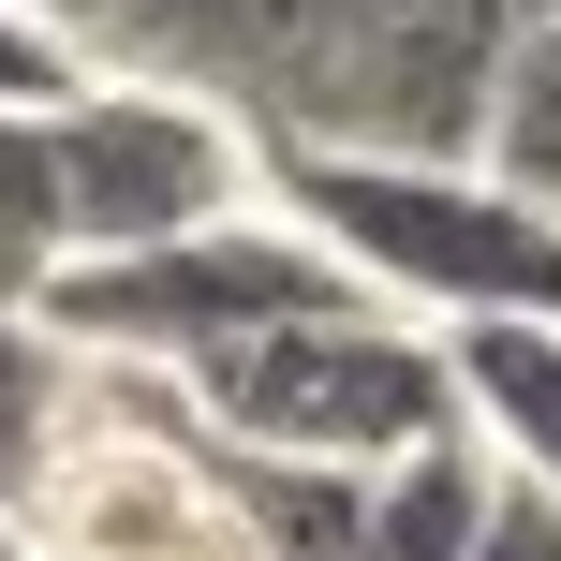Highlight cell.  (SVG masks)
Here are the masks:
<instances>
[{
    "mask_svg": "<svg viewBox=\"0 0 561 561\" xmlns=\"http://www.w3.org/2000/svg\"><path fill=\"white\" fill-rule=\"evenodd\" d=\"M252 193L310 237L369 310L428 340L473 325H561V222L517 207L488 163H355V148H266Z\"/></svg>",
    "mask_w": 561,
    "mask_h": 561,
    "instance_id": "cell-1",
    "label": "cell"
},
{
    "mask_svg": "<svg viewBox=\"0 0 561 561\" xmlns=\"http://www.w3.org/2000/svg\"><path fill=\"white\" fill-rule=\"evenodd\" d=\"M0 533L30 561H266L252 503H237V458L193 428V399L163 369H89V355H75L45 458L0 503Z\"/></svg>",
    "mask_w": 561,
    "mask_h": 561,
    "instance_id": "cell-2",
    "label": "cell"
},
{
    "mask_svg": "<svg viewBox=\"0 0 561 561\" xmlns=\"http://www.w3.org/2000/svg\"><path fill=\"white\" fill-rule=\"evenodd\" d=\"M207 444L237 458H296V473H385V458L444 444L458 428V355L399 310H310V325H266V340H222L207 369H178Z\"/></svg>",
    "mask_w": 561,
    "mask_h": 561,
    "instance_id": "cell-3",
    "label": "cell"
},
{
    "mask_svg": "<svg viewBox=\"0 0 561 561\" xmlns=\"http://www.w3.org/2000/svg\"><path fill=\"white\" fill-rule=\"evenodd\" d=\"M310 310H355V280L310 252L296 222L252 193L237 222L207 237H163V252H118V266H59V296L30 325L89 369H207L222 340H266V325H310Z\"/></svg>",
    "mask_w": 561,
    "mask_h": 561,
    "instance_id": "cell-4",
    "label": "cell"
},
{
    "mask_svg": "<svg viewBox=\"0 0 561 561\" xmlns=\"http://www.w3.org/2000/svg\"><path fill=\"white\" fill-rule=\"evenodd\" d=\"M59 148V222H75V266L118 252H163V237H207L252 207V134L193 89H148V75H89L75 104L45 118Z\"/></svg>",
    "mask_w": 561,
    "mask_h": 561,
    "instance_id": "cell-5",
    "label": "cell"
},
{
    "mask_svg": "<svg viewBox=\"0 0 561 561\" xmlns=\"http://www.w3.org/2000/svg\"><path fill=\"white\" fill-rule=\"evenodd\" d=\"M75 45H89V75H148V89L222 104L266 163V148L325 134L340 0H104V15H75Z\"/></svg>",
    "mask_w": 561,
    "mask_h": 561,
    "instance_id": "cell-6",
    "label": "cell"
},
{
    "mask_svg": "<svg viewBox=\"0 0 561 561\" xmlns=\"http://www.w3.org/2000/svg\"><path fill=\"white\" fill-rule=\"evenodd\" d=\"M503 59H517V0H340V75H325V134L310 148L473 163Z\"/></svg>",
    "mask_w": 561,
    "mask_h": 561,
    "instance_id": "cell-7",
    "label": "cell"
},
{
    "mask_svg": "<svg viewBox=\"0 0 561 561\" xmlns=\"http://www.w3.org/2000/svg\"><path fill=\"white\" fill-rule=\"evenodd\" d=\"M488 517H503V458H488L473 414H458L444 444H414V458H385V473H369V503H355V561H473Z\"/></svg>",
    "mask_w": 561,
    "mask_h": 561,
    "instance_id": "cell-8",
    "label": "cell"
},
{
    "mask_svg": "<svg viewBox=\"0 0 561 561\" xmlns=\"http://www.w3.org/2000/svg\"><path fill=\"white\" fill-rule=\"evenodd\" d=\"M444 355H458V414L503 458V488L561 503V325H473V340H444Z\"/></svg>",
    "mask_w": 561,
    "mask_h": 561,
    "instance_id": "cell-9",
    "label": "cell"
},
{
    "mask_svg": "<svg viewBox=\"0 0 561 561\" xmlns=\"http://www.w3.org/2000/svg\"><path fill=\"white\" fill-rule=\"evenodd\" d=\"M473 163L503 178L517 207H547V222H561V15L517 30L503 89H488V148H473Z\"/></svg>",
    "mask_w": 561,
    "mask_h": 561,
    "instance_id": "cell-10",
    "label": "cell"
},
{
    "mask_svg": "<svg viewBox=\"0 0 561 561\" xmlns=\"http://www.w3.org/2000/svg\"><path fill=\"white\" fill-rule=\"evenodd\" d=\"M59 266H75V222H59V148H45V118H0V310H45Z\"/></svg>",
    "mask_w": 561,
    "mask_h": 561,
    "instance_id": "cell-11",
    "label": "cell"
},
{
    "mask_svg": "<svg viewBox=\"0 0 561 561\" xmlns=\"http://www.w3.org/2000/svg\"><path fill=\"white\" fill-rule=\"evenodd\" d=\"M59 399H75V355H59V340L30 325V310H0V503H15V473L45 458Z\"/></svg>",
    "mask_w": 561,
    "mask_h": 561,
    "instance_id": "cell-12",
    "label": "cell"
},
{
    "mask_svg": "<svg viewBox=\"0 0 561 561\" xmlns=\"http://www.w3.org/2000/svg\"><path fill=\"white\" fill-rule=\"evenodd\" d=\"M89 89V45L59 15H15V0H0V118H59Z\"/></svg>",
    "mask_w": 561,
    "mask_h": 561,
    "instance_id": "cell-13",
    "label": "cell"
},
{
    "mask_svg": "<svg viewBox=\"0 0 561 561\" xmlns=\"http://www.w3.org/2000/svg\"><path fill=\"white\" fill-rule=\"evenodd\" d=\"M473 561H561V503H533V488H503V517H488Z\"/></svg>",
    "mask_w": 561,
    "mask_h": 561,
    "instance_id": "cell-14",
    "label": "cell"
},
{
    "mask_svg": "<svg viewBox=\"0 0 561 561\" xmlns=\"http://www.w3.org/2000/svg\"><path fill=\"white\" fill-rule=\"evenodd\" d=\"M15 15H59V30H75V0H15Z\"/></svg>",
    "mask_w": 561,
    "mask_h": 561,
    "instance_id": "cell-15",
    "label": "cell"
},
{
    "mask_svg": "<svg viewBox=\"0 0 561 561\" xmlns=\"http://www.w3.org/2000/svg\"><path fill=\"white\" fill-rule=\"evenodd\" d=\"M533 15H561V0H517V30H533Z\"/></svg>",
    "mask_w": 561,
    "mask_h": 561,
    "instance_id": "cell-16",
    "label": "cell"
},
{
    "mask_svg": "<svg viewBox=\"0 0 561 561\" xmlns=\"http://www.w3.org/2000/svg\"><path fill=\"white\" fill-rule=\"evenodd\" d=\"M75 15H104V0H75Z\"/></svg>",
    "mask_w": 561,
    "mask_h": 561,
    "instance_id": "cell-17",
    "label": "cell"
}]
</instances>
